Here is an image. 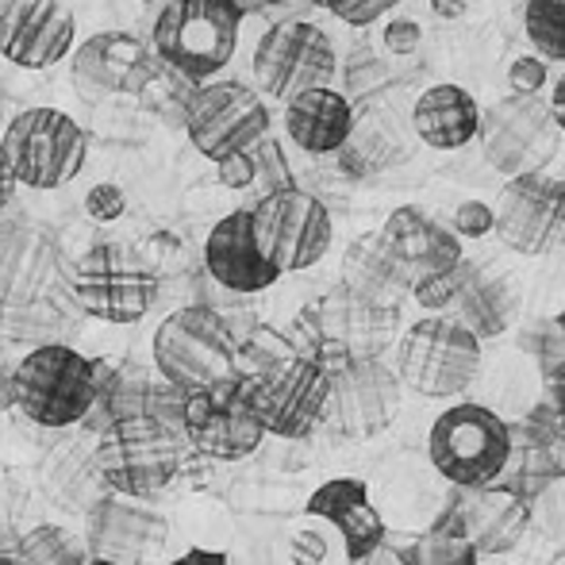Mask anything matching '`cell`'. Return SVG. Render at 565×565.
Returning a JSON list of instances; mask_svg holds the SVG:
<instances>
[{
	"label": "cell",
	"mask_w": 565,
	"mask_h": 565,
	"mask_svg": "<svg viewBox=\"0 0 565 565\" xmlns=\"http://www.w3.org/2000/svg\"><path fill=\"white\" fill-rule=\"evenodd\" d=\"M12 196H15V178H12V166H8L4 150H0V212L12 204Z\"/></svg>",
	"instance_id": "cell-53"
},
{
	"label": "cell",
	"mask_w": 565,
	"mask_h": 565,
	"mask_svg": "<svg viewBox=\"0 0 565 565\" xmlns=\"http://www.w3.org/2000/svg\"><path fill=\"white\" fill-rule=\"evenodd\" d=\"M158 58L131 31H97L70 54V82L85 105L113 97H139L158 82Z\"/></svg>",
	"instance_id": "cell-16"
},
{
	"label": "cell",
	"mask_w": 565,
	"mask_h": 565,
	"mask_svg": "<svg viewBox=\"0 0 565 565\" xmlns=\"http://www.w3.org/2000/svg\"><path fill=\"white\" fill-rule=\"evenodd\" d=\"M388 82H393V74H388L385 62L362 58L347 70V93H342V97H347L350 105H354V100H370V97H377L381 89H388Z\"/></svg>",
	"instance_id": "cell-41"
},
{
	"label": "cell",
	"mask_w": 565,
	"mask_h": 565,
	"mask_svg": "<svg viewBox=\"0 0 565 565\" xmlns=\"http://www.w3.org/2000/svg\"><path fill=\"white\" fill-rule=\"evenodd\" d=\"M431 12L439 15V20L454 23V20H461V15L469 12V0H431Z\"/></svg>",
	"instance_id": "cell-51"
},
{
	"label": "cell",
	"mask_w": 565,
	"mask_h": 565,
	"mask_svg": "<svg viewBox=\"0 0 565 565\" xmlns=\"http://www.w3.org/2000/svg\"><path fill=\"white\" fill-rule=\"evenodd\" d=\"M354 105L339 89H312L285 105V135L312 158L339 154L354 131Z\"/></svg>",
	"instance_id": "cell-29"
},
{
	"label": "cell",
	"mask_w": 565,
	"mask_h": 565,
	"mask_svg": "<svg viewBox=\"0 0 565 565\" xmlns=\"http://www.w3.org/2000/svg\"><path fill=\"white\" fill-rule=\"evenodd\" d=\"M204 269H209V277L220 289L235 292V297H254V292H266L281 281V274L269 266L258 238H254L246 209L220 216L216 227L209 231V238H204Z\"/></svg>",
	"instance_id": "cell-25"
},
{
	"label": "cell",
	"mask_w": 565,
	"mask_h": 565,
	"mask_svg": "<svg viewBox=\"0 0 565 565\" xmlns=\"http://www.w3.org/2000/svg\"><path fill=\"white\" fill-rule=\"evenodd\" d=\"M246 401L262 431L277 439H308L328 408V370L312 358H289L262 377H246Z\"/></svg>",
	"instance_id": "cell-13"
},
{
	"label": "cell",
	"mask_w": 565,
	"mask_h": 565,
	"mask_svg": "<svg viewBox=\"0 0 565 565\" xmlns=\"http://www.w3.org/2000/svg\"><path fill=\"white\" fill-rule=\"evenodd\" d=\"M535 512H539V520L546 523L551 535L565 539V473L551 477V481L543 484V492L535 497Z\"/></svg>",
	"instance_id": "cell-45"
},
{
	"label": "cell",
	"mask_w": 565,
	"mask_h": 565,
	"mask_svg": "<svg viewBox=\"0 0 565 565\" xmlns=\"http://www.w3.org/2000/svg\"><path fill=\"white\" fill-rule=\"evenodd\" d=\"M551 565H565V546H562L558 554H554V562H551Z\"/></svg>",
	"instance_id": "cell-55"
},
{
	"label": "cell",
	"mask_w": 565,
	"mask_h": 565,
	"mask_svg": "<svg viewBox=\"0 0 565 565\" xmlns=\"http://www.w3.org/2000/svg\"><path fill=\"white\" fill-rule=\"evenodd\" d=\"M450 231L458 238H484V235H492V204L461 201L458 209H454Z\"/></svg>",
	"instance_id": "cell-46"
},
{
	"label": "cell",
	"mask_w": 565,
	"mask_h": 565,
	"mask_svg": "<svg viewBox=\"0 0 565 565\" xmlns=\"http://www.w3.org/2000/svg\"><path fill=\"white\" fill-rule=\"evenodd\" d=\"M158 377L178 393H209L238 377V335L209 305H185L158 323L150 339Z\"/></svg>",
	"instance_id": "cell-1"
},
{
	"label": "cell",
	"mask_w": 565,
	"mask_h": 565,
	"mask_svg": "<svg viewBox=\"0 0 565 565\" xmlns=\"http://www.w3.org/2000/svg\"><path fill=\"white\" fill-rule=\"evenodd\" d=\"M427 458L435 473L454 489H484V484H497L512 458V427L504 416L481 408L477 401H461L431 424Z\"/></svg>",
	"instance_id": "cell-5"
},
{
	"label": "cell",
	"mask_w": 565,
	"mask_h": 565,
	"mask_svg": "<svg viewBox=\"0 0 565 565\" xmlns=\"http://www.w3.org/2000/svg\"><path fill=\"white\" fill-rule=\"evenodd\" d=\"M274 4H297V0H262V8H274Z\"/></svg>",
	"instance_id": "cell-54"
},
{
	"label": "cell",
	"mask_w": 565,
	"mask_h": 565,
	"mask_svg": "<svg viewBox=\"0 0 565 565\" xmlns=\"http://www.w3.org/2000/svg\"><path fill=\"white\" fill-rule=\"evenodd\" d=\"M450 520L469 539L477 558L481 554H512L531 527V508L512 492L484 484V489H458Z\"/></svg>",
	"instance_id": "cell-27"
},
{
	"label": "cell",
	"mask_w": 565,
	"mask_h": 565,
	"mask_svg": "<svg viewBox=\"0 0 565 565\" xmlns=\"http://www.w3.org/2000/svg\"><path fill=\"white\" fill-rule=\"evenodd\" d=\"M35 477L43 497L62 512L85 515L100 497H108V484L97 466V435L77 431V427L46 443Z\"/></svg>",
	"instance_id": "cell-23"
},
{
	"label": "cell",
	"mask_w": 565,
	"mask_h": 565,
	"mask_svg": "<svg viewBox=\"0 0 565 565\" xmlns=\"http://www.w3.org/2000/svg\"><path fill=\"white\" fill-rule=\"evenodd\" d=\"M85 565H108V562H85Z\"/></svg>",
	"instance_id": "cell-58"
},
{
	"label": "cell",
	"mask_w": 565,
	"mask_h": 565,
	"mask_svg": "<svg viewBox=\"0 0 565 565\" xmlns=\"http://www.w3.org/2000/svg\"><path fill=\"white\" fill-rule=\"evenodd\" d=\"M381 238H385L388 250H393L396 262L404 266L412 289L454 274V269L461 266V258H466L461 238L454 235L447 224L427 216L424 209H416V204H401V209L388 212L385 227H381Z\"/></svg>",
	"instance_id": "cell-22"
},
{
	"label": "cell",
	"mask_w": 565,
	"mask_h": 565,
	"mask_svg": "<svg viewBox=\"0 0 565 565\" xmlns=\"http://www.w3.org/2000/svg\"><path fill=\"white\" fill-rule=\"evenodd\" d=\"M492 231L515 254H527V258L551 254L554 246L565 243L562 185L543 173L512 178L492 204Z\"/></svg>",
	"instance_id": "cell-18"
},
{
	"label": "cell",
	"mask_w": 565,
	"mask_h": 565,
	"mask_svg": "<svg viewBox=\"0 0 565 565\" xmlns=\"http://www.w3.org/2000/svg\"><path fill=\"white\" fill-rule=\"evenodd\" d=\"M170 565H227V558L212 551H181Z\"/></svg>",
	"instance_id": "cell-52"
},
{
	"label": "cell",
	"mask_w": 565,
	"mask_h": 565,
	"mask_svg": "<svg viewBox=\"0 0 565 565\" xmlns=\"http://www.w3.org/2000/svg\"><path fill=\"white\" fill-rule=\"evenodd\" d=\"M139 4H162V0H139Z\"/></svg>",
	"instance_id": "cell-57"
},
{
	"label": "cell",
	"mask_w": 565,
	"mask_h": 565,
	"mask_svg": "<svg viewBox=\"0 0 565 565\" xmlns=\"http://www.w3.org/2000/svg\"><path fill=\"white\" fill-rule=\"evenodd\" d=\"M408 154L404 139L396 135V124L388 116L373 113V116H358L350 139L339 150V170L350 178H377L388 166H396Z\"/></svg>",
	"instance_id": "cell-31"
},
{
	"label": "cell",
	"mask_w": 565,
	"mask_h": 565,
	"mask_svg": "<svg viewBox=\"0 0 565 565\" xmlns=\"http://www.w3.org/2000/svg\"><path fill=\"white\" fill-rule=\"evenodd\" d=\"M0 150L12 166L15 185L51 193L82 173L89 158V139L82 124L62 108H28L4 127Z\"/></svg>",
	"instance_id": "cell-9"
},
{
	"label": "cell",
	"mask_w": 565,
	"mask_h": 565,
	"mask_svg": "<svg viewBox=\"0 0 565 565\" xmlns=\"http://www.w3.org/2000/svg\"><path fill=\"white\" fill-rule=\"evenodd\" d=\"M66 312L58 305V292L39 305H23V308H0V342L8 350H31L51 347V342H66ZM20 354V358H23Z\"/></svg>",
	"instance_id": "cell-32"
},
{
	"label": "cell",
	"mask_w": 565,
	"mask_h": 565,
	"mask_svg": "<svg viewBox=\"0 0 565 565\" xmlns=\"http://www.w3.org/2000/svg\"><path fill=\"white\" fill-rule=\"evenodd\" d=\"M484 365L481 342L450 316H424L396 339V377L427 401H450L477 385Z\"/></svg>",
	"instance_id": "cell-4"
},
{
	"label": "cell",
	"mask_w": 565,
	"mask_h": 565,
	"mask_svg": "<svg viewBox=\"0 0 565 565\" xmlns=\"http://www.w3.org/2000/svg\"><path fill=\"white\" fill-rule=\"evenodd\" d=\"M170 543V520L150 500L108 492L85 512V551L93 562L150 565Z\"/></svg>",
	"instance_id": "cell-17"
},
{
	"label": "cell",
	"mask_w": 565,
	"mask_h": 565,
	"mask_svg": "<svg viewBox=\"0 0 565 565\" xmlns=\"http://www.w3.org/2000/svg\"><path fill=\"white\" fill-rule=\"evenodd\" d=\"M396 316H401V308L365 305V300L350 297L347 289H335L300 316V328L316 342L312 362L331 370L339 362L385 354L388 342L396 339Z\"/></svg>",
	"instance_id": "cell-14"
},
{
	"label": "cell",
	"mask_w": 565,
	"mask_h": 565,
	"mask_svg": "<svg viewBox=\"0 0 565 565\" xmlns=\"http://www.w3.org/2000/svg\"><path fill=\"white\" fill-rule=\"evenodd\" d=\"M562 412H565V377H562Z\"/></svg>",
	"instance_id": "cell-56"
},
{
	"label": "cell",
	"mask_w": 565,
	"mask_h": 565,
	"mask_svg": "<svg viewBox=\"0 0 565 565\" xmlns=\"http://www.w3.org/2000/svg\"><path fill=\"white\" fill-rule=\"evenodd\" d=\"M335 20H342L347 28H370V23L385 20L401 0H320Z\"/></svg>",
	"instance_id": "cell-42"
},
{
	"label": "cell",
	"mask_w": 565,
	"mask_h": 565,
	"mask_svg": "<svg viewBox=\"0 0 565 565\" xmlns=\"http://www.w3.org/2000/svg\"><path fill=\"white\" fill-rule=\"evenodd\" d=\"M305 515L323 520L342 539L350 562L373 558L385 546V515L373 504L370 484L358 477H331L305 500Z\"/></svg>",
	"instance_id": "cell-26"
},
{
	"label": "cell",
	"mask_w": 565,
	"mask_h": 565,
	"mask_svg": "<svg viewBox=\"0 0 565 565\" xmlns=\"http://www.w3.org/2000/svg\"><path fill=\"white\" fill-rule=\"evenodd\" d=\"M250 212V227L266 262L277 274H300L312 269L331 246V212L320 196L305 189L262 196Z\"/></svg>",
	"instance_id": "cell-11"
},
{
	"label": "cell",
	"mask_w": 565,
	"mask_h": 565,
	"mask_svg": "<svg viewBox=\"0 0 565 565\" xmlns=\"http://www.w3.org/2000/svg\"><path fill=\"white\" fill-rule=\"evenodd\" d=\"M0 565H8V562H0ZM12 565H15V562H12Z\"/></svg>",
	"instance_id": "cell-60"
},
{
	"label": "cell",
	"mask_w": 565,
	"mask_h": 565,
	"mask_svg": "<svg viewBox=\"0 0 565 565\" xmlns=\"http://www.w3.org/2000/svg\"><path fill=\"white\" fill-rule=\"evenodd\" d=\"M558 185H562V196H565V178H562V181H558Z\"/></svg>",
	"instance_id": "cell-59"
},
{
	"label": "cell",
	"mask_w": 565,
	"mask_h": 565,
	"mask_svg": "<svg viewBox=\"0 0 565 565\" xmlns=\"http://www.w3.org/2000/svg\"><path fill=\"white\" fill-rule=\"evenodd\" d=\"M12 370H15V362L8 358V347L0 342V412L12 404Z\"/></svg>",
	"instance_id": "cell-50"
},
{
	"label": "cell",
	"mask_w": 565,
	"mask_h": 565,
	"mask_svg": "<svg viewBox=\"0 0 565 565\" xmlns=\"http://www.w3.org/2000/svg\"><path fill=\"white\" fill-rule=\"evenodd\" d=\"M546 108H551V119L558 127V135H565V70L562 77L551 85V97H546Z\"/></svg>",
	"instance_id": "cell-49"
},
{
	"label": "cell",
	"mask_w": 565,
	"mask_h": 565,
	"mask_svg": "<svg viewBox=\"0 0 565 565\" xmlns=\"http://www.w3.org/2000/svg\"><path fill=\"white\" fill-rule=\"evenodd\" d=\"M66 277V254L54 231L12 220L0 224V308H23L54 297Z\"/></svg>",
	"instance_id": "cell-19"
},
{
	"label": "cell",
	"mask_w": 565,
	"mask_h": 565,
	"mask_svg": "<svg viewBox=\"0 0 565 565\" xmlns=\"http://www.w3.org/2000/svg\"><path fill=\"white\" fill-rule=\"evenodd\" d=\"M342 285L350 297L365 300V305L377 308H401V300L412 292L408 274L396 262V254L388 250V243L381 238V231H370V235H358L354 243L342 254Z\"/></svg>",
	"instance_id": "cell-28"
},
{
	"label": "cell",
	"mask_w": 565,
	"mask_h": 565,
	"mask_svg": "<svg viewBox=\"0 0 565 565\" xmlns=\"http://www.w3.org/2000/svg\"><path fill=\"white\" fill-rule=\"evenodd\" d=\"M89 551H85L82 539H74L58 523H43V527H31L28 535L15 546V565H85Z\"/></svg>",
	"instance_id": "cell-36"
},
{
	"label": "cell",
	"mask_w": 565,
	"mask_h": 565,
	"mask_svg": "<svg viewBox=\"0 0 565 565\" xmlns=\"http://www.w3.org/2000/svg\"><path fill=\"white\" fill-rule=\"evenodd\" d=\"M100 401V365L70 342L23 354L12 370V404L46 431H70L93 416Z\"/></svg>",
	"instance_id": "cell-2"
},
{
	"label": "cell",
	"mask_w": 565,
	"mask_h": 565,
	"mask_svg": "<svg viewBox=\"0 0 565 565\" xmlns=\"http://www.w3.org/2000/svg\"><path fill=\"white\" fill-rule=\"evenodd\" d=\"M238 23L231 0H162L150 23V54L185 82H212L235 58Z\"/></svg>",
	"instance_id": "cell-3"
},
{
	"label": "cell",
	"mask_w": 565,
	"mask_h": 565,
	"mask_svg": "<svg viewBox=\"0 0 565 565\" xmlns=\"http://www.w3.org/2000/svg\"><path fill=\"white\" fill-rule=\"evenodd\" d=\"M181 427L189 435V447L216 461H238L246 454H254L266 439L258 416L250 412L246 401L243 377L227 381L209 393L185 396V408H181Z\"/></svg>",
	"instance_id": "cell-20"
},
{
	"label": "cell",
	"mask_w": 565,
	"mask_h": 565,
	"mask_svg": "<svg viewBox=\"0 0 565 565\" xmlns=\"http://www.w3.org/2000/svg\"><path fill=\"white\" fill-rule=\"evenodd\" d=\"M185 131L189 142L204 158L220 162L227 154L258 147L269 135V108L258 97V89L235 77L201 85L185 105Z\"/></svg>",
	"instance_id": "cell-12"
},
{
	"label": "cell",
	"mask_w": 565,
	"mask_h": 565,
	"mask_svg": "<svg viewBox=\"0 0 565 565\" xmlns=\"http://www.w3.org/2000/svg\"><path fill=\"white\" fill-rule=\"evenodd\" d=\"M250 158H254V185L262 189V196L297 189V185H292V170H289V162H285L281 147H277L269 135L258 142V147H250ZM262 196H258V201H262Z\"/></svg>",
	"instance_id": "cell-38"
},
{
	"label": "cell",
	"mask_w": 565,
	"mask_h": 565,
	"mask_svg": "<svg viewBox=\"0 0 565 565\" xmlns=\"http://www.w3.org/2000/svg\"><path fill=\"white\" fill-rule=\"evenodd\" d=\"M277 535H254V531H238L231 535V546L224 551L227 565H281L277 562Z\"/></svg>",
	"instance_id": "cell-39"
},
{
	"label": "cell",
	"mask_w": 565,
	"mask_h": 565,
	"mask_svg": "<svg viewBox=\"0 0 565 565\" xmlns=\"http://www.w3.org/2000/svg\"><path fill=\"white\" fill-rule=\"evenodd\" d=\"M401 377L385 358H354L328 370V408L323 424L342 443H370L401 412Z\"/></svg>",
	"instance_id": "cell-10"
},
{
	"label": "cell",
	"mask_w": 565,
	"mask_h": 565,
	"mask_svg": "<svg viewBox=\"0 0 565 565\" xmlns=\"http://www.w3.org/2000/svg\"><path fill=\"white\" fill-rule=\"evenodd\" d=\"M28 508H31L28 489H23L12 473H0V527L4 531L20 527L23 515H28Z\"/></svg>",
	"instance_id": "cell-47"
},
{
	"label": "cell",
	"mask_w": 565,
	"mask_h": 565,
	"mask_svg": "<svg viewBox=\"0 0 565 565\" xmlns=\"http://www.w3.org/2000/svg\"><path fill=\"white\" fill-rule=\"evenodd\" d=\"M419 43H424V28H419L416 20H408V15H393V20L381 28V46H385L388 54H396V58L416 54Z\"/></svg>",
	"instance_id": "cell-44"
},
{
	"label": "cell",
	"mask_w": 565,
	"mask_h": 565,
	"mask_svg": "<svg viewBox=\"0 0 565 565\" xmlns=\"http://www.w3.org/2000/svg\"><path fill=\"white\" fill-rule=\"evenodd\" d=\"M97 466L108 492L150 500L181 473V435L154 416L116 419L97 431Z\"/></svg>",
	"instance_id": "cell-6"
},
{
	"label": "cell",
	"mask_w": 565,
	"mask_h": 565,
	"mask_svg": "<svg viewBox=\"0 0 565 565\" xmlns=\"http://www.w3.org/2000/svg\"><path fill=\"white\" fill-rule=\"evenodd\" d=\"M277 562L281 565H350L342 539L316 515L300 512L292 523H285L277 535Z\"/></svg>",
	"instance_id": "cell-33"
},
{
	"label": "cell",
	"mask_w": 565,
	"mask_h": 565,
	"mask_svg": "<svg viewBox=\"0 0 565 565\" xmlns=\"http://www.w3.org/2000/svg\"><path fill=\"white\" fill-rule=\"evenodd\" d=\"M77 23L66 0H0V58L20 70H51L74 54Z\"/></svg>",
	"instance_id": "cell-21"
},
{
	"label": "cell",
	"mask_w": 565,
	"mask_h": 565,
	"mask_svg": "<svg viewBox=\"0 0 565 565\" xmlns=\"http://www.w3.org/2000/svg\"><path fill=\"white\" fill-rule=\"evenodd\" d=\"M170 520V539L181 535L185 539V551H212L224 554L231 546V535H235V523H231L227 508L216 504V500H185Z\"/></svg>",
	"instance_id": "cell-34"
},
{
	"label": "cell",
	"mask_w": 565,
	"mask_h": 565,
	"mask_svg": "<svg viewBox=\"0 0 565 565\" xmlns=\"http://www.w3.org/2000/svg\"><path fill=\"white\" fill-rule=\"evenodd\" d=\"M335 70H339V54L331 35L320 23L300 20V15L269 23L250 58L258 97L281 100V105H289L300 93L331 89Z\"/></svg>",
	"instance_id": "cell-8"
},
{
	"label": "cell",
	"mask_w": 565,
	"mask_h": 565,
	"mask_svg": "<svg viewBox=\"0 0 565 565\" xmlns=\"http://www.w3.org/2000/svg\"><path fill=\"white\" fill-rule=\"evenodd\" d=\"M481 108L461 85H427L412 105V131L431 150H461L477 139Z\"/></svg>",
	"instance_id": "cell-30"
},
{
	"label": "cell",
	"mask_w": 565,
	"mask_h": 565,
	"mask_svg": "<svg viewBox=\"0 0 565 565\" xmlns=\"http://www.w3.org/2000/svg\"><path fill=\"white\" fill-rule=\"evenodd\" d=\"M401 565H477V551L469 539L458 531V523H435V527L419 531L401 554Z\"/></svg>",
	"instance_id": "cell-35"
},
{
	"label": "cell",
	"mask_w": 565,
	"mask_h": 565,
	"mask_svg": "<svg viewBox=\"0 0 565 565\" xmlns=\"http://www.w3.org/2000/svg\"><path fill=\"white\" fill-rule=\"evenodd\" d=\"M523 305L520 281L512 269H504L500 262H469L461 269V285L454 292L447 316L454 323L469 331L477 342L504 335L515 323Z\"/></svg>",
	"instance_id": "cell-24"
},
{
	"label": "cell",
	"mask_w": 565,
	"mask_h": 565,
	"mask_svg": "<svg viewBox=\"0 0 565 565\" xmlns=\"http://www.w3.org/2000/svg\"><path fill=\"white\" fill-rule=\"evenodd\" d=\"M523 28L539 58L565 62V0H527L523 8Z\"/></svg>",
	"instance_id": "cell-37"
},
{
	"label": "cell",
	"mask_w": 565,
	"mask_h": 565,
	"mask_svg": "<svg viewBox=\"0 0 565 565\" xmlns=\"http://www.w3.org/2000/svg\"><path fill=\"white\" fill-rule=\"evenodd\" d=\"M216 178H220V185L235 189V193H243V189H254V158H250V150L220 158V162H216Z\"/></svg>",
	"instance_id": "cell-48"
},
{
	"label": "cell",
	"mask_w": 565,
	"mask_h": 565,
	"mask_svg": "<svg viewBox=\"0 0 565 565\" xmlns=\"http://www.w3.org/2000/svg\"><path fill=\"white\" fill-rule=\"evenodd\" d=\"M546 85H551V66H546L539 54H520V58H512V66H508V89H512V97L539 100Z\"/></svg>",
	"instance_id": "cell-40"
},
{
	"label": "cell",
	"mask_w": 565,
	"mask_h": 565,
	"mask_svg": "<svg viewBox=\"0 0 565 565\" xmlns=\"http://www.w3.org/2000/svg\"><path fill=\"white\" fill-rule=\"evenodd\" d=\"M70 297L89 320L139 323L158 297V274L131 246L97 243L70 269Z\"/></svg>",
	"instance_id": "cell-7"
},
{
	"label": "cell",
	"mask_w": 565,
	"mask_h": 565,
	"mask_svg": "<svg viewBox=\"0 0 565 565\" xmlns=\"http://www.w3.org/2000/svg\"><path fill=\"white\" fill-rule=\"evenodd\" d=\"M477 139H481L484 162L512 181L527 178V173H543V166L558 150V127H554L543 97H504L489 113H481Z\"/></svg>",
	"instance_id": "cell-15"
},
{
	"label": "cell",
	"mask_w": 565,
	"mask_h": 565,
	"mask_svg": "<svg viewBox=\"0 0 565 565\" xmlns=\"http://www.w3.org/2000/svg\"><path fill=\"white\" fill-rule=\"evenodd\" d=\"M127 212V193L113 181H100L85 193V216L97 220V224H116Z\"/></svg>",
	"instance_id": "cell-43"
}]
</instances>
